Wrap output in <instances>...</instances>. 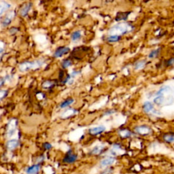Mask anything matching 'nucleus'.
<instances>
[{
  "label": "nucleus",
  "mask_w": 174,
  "mask_h": 174,
  "mask_svg": "<svg viewBox=\"0 0 174 174\" xmlns=\"http://www.w3.org/2000/svg\"><path fill=\"white\" fill-rule=\"evenodd\" d=\"M133 27L128 23H120L112 27L109 31V33L111 36H118L125 34L132 31Z\"/></svg>",
  "instance_id": "nucleus-1"
},
{
  "label": "nucleus",
  "mask_w": 174,
  "mask_h": 174,
  "mask_svg": "<svg viewBox=\"0 0 174 174\" xmlns=\"http://www.w3.org/2000/svg\"><path fill=\"white\" fill-rule=\"evenodd\" d=\"M43 62L41 61H36L34 62H25V63L20 65L19 68L21 71H28L29 69L39 68L42 66Z\"/></svg>",
  "instance_id": "nucleus-2"
},
{
  "label": "nucleus",
  "mask_w": 174,
  "mask_h": 174,
  "mask_svg": "<svg viewBox=\"0 0 174 174\" xmlns=\"http://www.w3.org/2000/svg\"><path fill=\"white\" fill-rule=\"evenodd\" d=\"M135 132L141 135H150L152 132V130L150 127L146 125H141L137 126L135 129Z\"/></svg>",
  "instance_id": "nucleus-3"
},
{
  "label": "nucleus",
  "mask_w": 174,
  "mask_h": 174,
  "mask_svg": "<svg viewBox=\"0 0 174 174\" xmlns=\"http://www.w3.org/2000/svg\"><path fill=\"white\" fill-rule=\"evenodd\" d=\"M77 159H78V156L72 152L71 150H69L68 152L67 153L65 156L63 161L67 163L71 164L75 163L77 161Z\"/></svg>",
  "instance_id": "nucleus-4"
},
{
  "label": "nucleus",
  "mask_w": 174,
  "mask_h": 174,
  "mask_svg": "<svg viewBox=\"0 0 174 174\" xmlns=\"http://www.w3.org/2000/svg\"><path fill=\"white\" fill-rule=\"evenodd\" d=\"M69 48L68 47H60V48H57L56 51L54 53V57L55 58H59V57H63L65 54H68L69 52Z\"/></svg>",
  "instance_id": "nucleus-5"
},
{
  "label": "nucleus",
  "mask_w": 174,
  "mask_h": 174,
  "mask_svg": "<svg viewBox=\"0 0 174 174\" xmlns=\"http://www.w3.org/2000/svg\"><path fill=\"white\" fill-rule=\"evenodd\" d=\"M16 128V120H12L8 126V137L12 136L13 134L15 133Z\"/></svg>",
  "instance_id": "nucleus-6"
},
{
  "label": "nucleus",
  "mask_w": 174,
  "mask_h": 174,
  "mask_svg": "<svg viewBox=\"0 0 174 174\" xmlns=\"http://www.w3.org/2000/svg\"><path fill=\"white\" fill-rule=\"evenodd\" d=\"M106 130V127L104 126H96V127L94 128H91L89 129V133L93 135H99V134L102 133L104 132Z\"/></svg>",
  "instance_id": "nucleus-7"
},
{
  "label": "nucleus",
  "mask_w": 174,
  "mask_h": 174,
  "mask_svg": "<svg viewBox=\"0 0 174 174\" xmlns=\"http://www.w3.org/2000/svg\"><path fill=\"white\" fill-rule=\"evenodd\" d=\"M116 159L114 158L112 156H108V157H106L105 158H103V160H101V165L103 167H108L113 165L114 163L115 162Z\"/></svg>",
  "instance_id": "nucleus-8"
},
{
  "label": "nucleus",
  "mask_w": 174,
  "mask_h": 174,
  "mask_svg": "<svg viewBox=\"0 0 174 174\" xmlns=\"http://www.w3.org/2000/svg\"><path fill=\"white\" fill-rule=\"evenodd\" d=\"M130 14V12H118V13L116 14V19L115 20L116 21H125L126 19L128 18V16Z\"/></svg>",
  "instance_id": "nucleus-9"
},
{
  "label": "nucleus",
  "mask_w": 174,
  "mask_h": 174,
  "mask_svg": "<svg viewBox=\"0 0 174 174\" xmlns=\"http://www.w3.org/2000/svg\"><path fill=\"white\" fill-rule=\"evenodd\" d=\"M14 13L13 12H12L10 14H8L6 17H5L4 19L3 20V21H2V25H3V26L8 25L11 23L12 19L14 18Z\"/></svg>",
  "instance_id": "nucleus-10"
},
{
  "label": "nucleus",
  "mask_w": 174,
  "mask_h": 174,
  "mask_svg": "<svg viewBox=\"0 0 174 174\" xmlns=\"http://www.w3.org/2000/svg\"><path fill=\"white\" fill-rule=\"evenodd\" d=\"M19 146V141L16 140H11L7 143V148L9 150H14Z\"/></svg>",
  "instance_id": "nucleus-11"
},
{
  "label": "nucleus",
  "mask_w": 174,
  "mask_h": 174,
  "mask_svg": "<svg viewBox=\"0 0 174 174\" xmlns=\"http://www.w3.org/2000/svg\"><path fill=\"white\" fill-rule=\"evenodd\" d=\"M10 8V5L5 1H1L0 2V15H1L5 11H6L7 10H8Z\"/></svg>",
  "instance_id": "nucleus-12"
},
{
  "label": "nucleus",
  "mask_w": 174,
  "mask_h": 174,
  "mask_svg": "<svg viewBox=\"0 0 174 174\" xmlns=\"http://www.w3.org/2000/svg\"><path fill=\"white\" fill-rule=\"evenodd\" d=\"M154 109V106L150 102H148V101H146L144 103V106H143V110L146 113H149L150 112L153 110Z\"/></svg>",
  "instance_id": "nucleus-13"
},
{
  "label": "nucleus",
  "mask_w": 174,
  "mask_h": 174,
  "mask_svg": "<svg viewBox=\"0 0 174 174\" xmlns=\"http://www.w3.org/2000/svg\"><path fill=\"white\" fill-rule=\"evenodd\" d=\"M31 4H27L26 5H25V6L21 10V16H25L27 14H28L29 10L31 9Z\"/></svg>",
  "instance_id": "nucleus-14"
},
{
  "label": "nucleus",
  "mask_w": 174,
  "mask_h": 174,
  "mask_svg": "<svg viewBox=\"0 0 174 174\" xmlns=\"http://www.w3.org/2000/svg\"><path fill=\"white\" fill-rule=\"evenodd\" d=\"M39 170V165H35L27 169V173L28 174H36L38 172Z\"/></svg>",
  "instance_id": "nucleus-15"
},
{
  "label": "nucleus",
  "mask_w": 174,
  "mask_h": 174,
  "mask_svg": "<svg viewBox=\"0 0 174 174\" xmlns=\"http://www.w3.org/2000/svg\"><path fill=\"white\" fill-rule=\"evenodd\" d=\"M171 91V88L170 86H163L162 88H161L159 89V91L157 92V93H156V95L158 96V95H163V94L165 93H167L169 92H170Z\"/></svg>",
  "instance_id": "nucleus-16"
},
{
  "label": "nucleus",
  "mask_w": 174,
  "mask_h": 174,
  "mask_svg": "<svg viewBox=\"0 0 174 174\" xmlns=\"http://www.w3.org/2000/svg\"><path fill=\"white\" fill-rule=\"evenodd\" d=\"M119 135L123 138H129L131 135V132L127 129H122V130L119 131Z\"/></svg>",
  "instance_id": "nucleus-17"
},
{
  "label": "nucleus",
  "mask_w": 174,
  "mask_h": 174,
  "mask_svg": "<svg viewBox=\"0 0 174 174\" xmlns=\"http://www.w3.org/2000/svg\"><path fill=\"white\" fill-rule=\"evenodd\" d=\"M165 98L164 97L163 95H158L156 97L155 99H154V103H155L156 105L160 106L165 103Z\"/></svg>",
  "instance_id": "nucleus-18"
},
{
  "label": "nucleus",
  "mask_w": 174,
  "mask_h": 174,
  "mask_svg": "<svg viewBox=\"0 0 174 174\" xmlns=\"http://www.w3.org/2000/svg\"><path fill=\"white\" fill-rule=\"evenodd\" d=\"M74 102V99L72 98H69L66 99L65 101H64L63 102H62L60 105V108H65L66 107H68L69 106H70L71 104H72Z\"/></svg>",
  "instance_id": "nucleus-19"
},
{
  "label": "nucleus",
  "mask_w": 174,
  "mask_h": 174,
  "mask_svg": "<svg viewBox=\"0 0 174 174\" xmlns=\"http://www.w3.org/2000/svg\"><path fill=\"white\" fill-rule=\"evenodd\" d=\"M146 65V60H141L140 61H138L135 64V69L136 70H140V69H143Z\"/></svg>",
  "instance_id": "nucleus-20"
},
{
  "label": "nucleus",
  "mask_w": 174,
  "mask_h": 174,
  "mask_svg": "<svg viewBox=\"0 0 174 174\" xmlns=\"http://www.w3.org/2000/svg\"><path fill=\"white\" fill-rule=\"evenodd\" d=\"M76 112V111L75 110H74V109H68V110H66L65 112L63 114V115H62V117L63 118H68L69 117V116L73 115Z\"/></svg>",
  "instance_id": "nucleus-21"
},
{
  "label": "nucleus",
  "mask_w": 174,
  "mask_h": 174,
  "mask_svg": "<svg viewBox=\"0 0 174 174\" xmlns=\"http://www.w3.org/2000/svg\"><path fill=\"white\" fill-rule=\"evenodd\" d=\"M81 36H82L81 32L80 31H74V33L71 34V38L73 41H77L81 38Z\"/></svg>",
  "instance_id": "nucleus-22"
},
{
  "label": "nucleus",
  "mask_w": 174,
  "mask_h": 174,
  "mask_svg": "<svg viewBox=\"0 0 174 174\" xmlns=\"http://www.w3.org/2000/svg\"><path fill=\"white\" fill-rule=\"evenodd\" d=\"M163 140L167 143L174 142V135L171 134H167L163 136Z\"/></svg>",
  "instance_id": "nucleus-23"
},
{
  "label": "nucleus",
  "mask_w": 174,
  "mask_h": 174,
  "mask_svg": "<svg viewBox=\"0 0 174 174\" xmlns=\"http://www.w3.org/2000/svg\"><path fill=\"white\" fill-rule=\"evenodd\" d=\"M161 49V48H158L157 49H155V50H154V51H152L148 55L149 58L153 59V58H155V57H157L159 54V53H160Z\"/></svg>",
  "instance_id": "nucleus-24"
},
{
  "label": "nucleus",
  "mask_w": 174,
  "mask_h": 174,
  "mask_svg": "<svg viewBox=\"0 0 174 174\" xmlns=\"http://www.w3.org/2000/svg\"><path fill=\"white\" fill-rule=\"evenodd\" d=\"M120 38L121 37L118 36H110L107 38V40L109 42H116L120 40Z\"/></svg>",
  "instance_id": "nucleus-25"
},
{
  "label": "nucleus",
  "mask_w": 174,
  "mask_h": 174,
  "mask_svg": "<svg viewBox=\"0 0 174 174\" xmlns=\"http://www.w3.org/2000/svg\"><path fill=\"white\" fill-rule=\"evenodd\" d=\"M103 147H100V146H97L95 148L93 149V150L91 151V154L93 155H98V154L101 153V152L103 151Z\"/></svg>",
  "instance_id": "nucleus-26"
},
{
  "label": "nucleus",
  "mask_w": 174,
  "mask_h": 174,
  "mask_svg": "<svg viewBox=\"0 0 174 174\" xmlns=\"http://www.w3.org/2000/svg\"><path fill=\"white\" fill-rule=\"evenodd\" d=\"M72 65V62L69 60V59H65L63 61L62 63V67L63 68H68L69 67H70Z\"/></svg>",
  "instance_id": "nucleus-27"
},
{
  "label": "nucleus",
  "mask_w": 174,
  "mask_h": 174,
  "mask_svg": "<svg viewBox=\"0 0 174 174\" xmlns=\"http://www.w3.org/2000/svg\"><path fill=\"white\" fill-rule=\"evenodd\" d=\"M54 83L53 82L51 81H46L45 83L43 84V88H51L53 86Z\"/></svg>",
  "instance_id": "nucleus-28"
},
{
  "label": "nucleus",
  "mask_w": 174,
  "mask_h": 174,
  "mask_svg": "<svg viewBox=\"0 0 174 174\" xmlns=\"http://www.w3.org/2000/svg\"><path fill=\"white\" fill-rule=\"evenodd\" d=\"M165 102L167 103L168 105H171V104H172L174 102V98L172 96H170L166 99V100H165Z\"/></svg>",
  "instance_id": "nucleus-29"
},
{
  "label": "nucleus",
  "mask_w": 174,
  "mask_h": 174,
  "mask_svg": "<svg viewBox=\"0 0 174 174\" xmlns=\"http://www.w3.org/2000/svg\"><path fill=\"white\" fill-rule=\"evenodd\" d=\"M7 95V91L5 90H1L0 91V100L4 98Z\"/></svg>",
  "instance_id": "nucleus-30"
},
{
  "label": "nucleus",
  "mask_w": 174,
  "mask_h": 174,
  "mask_svg": "<svg viewBox=\"0 0 174 174\" xmlns=\"http://www.w3.org/2000/svg\"><path fill=\"white\" fill-rule=\"evenodd\" d=\"M44 148L46 149V150H49V149H51L52 148V146H51V144L45 143L44 144Z\"/></svg>",
  "instance_id": "nucleus-31"
},
{
  "label": "nucleus",
  "mask_w": 174,
  "mask_h": 174,
  "mask_svg": "<svg viewBox=\"0 0 174 174\" xmlns=\"http://www.w3.org/2000/svg\"><path fill=\"white\" fill-rule=\"evenodd\" d=\"M173 64H174V58H171L170 60H168L167 61L168 65H172Z\"/></svg>",
  "instance_id": "nucleus-32"
},
{
  "label": "nucleus",
  "mask_w": 174,
  "mask_h": 174,
  "mask_svg": "<svg viewBox=\"0 0 174 174\" xmlns=\"http://www.w3.org/2000/svg\"><path fill=\"white\" fill-rule=\"evenodd\" d=\"M16 31H17V29L16 28H12L10 30V32L12 33H16Z\"/></svg>",
  "instance_id": "nucleus-33"
},
{
  "label": "nucleus",
  "mask_w": 174,
  "mask_h": 174,
  "mask_svg": "<svg viewBox=\"0 0 174 174\" xmlns=\"http://www.w3.org/2000/svg\"><path fill=\"white\" fill-rule=\"evenodd\" d=\"M4 79H1L0 80V86H1L2 84H4Z\"/></svg>",
  "instance_id": "nucleus-34"
},
{
  "label": "nucleus",
  "mask_w": 174,
  "mask_h": 174,
  "mask_svg": "<svg viewBox=\"0 0 174 174\" xmlns=\"http://www.w3.org/2000/svg\"><path fill=\"white\" fill-rule=\"evenodd\" d=\"M3 51H4V50H3V48H0V54H1V53H2V52H3Z\"/></svg>",
  "instance_id": "nucleus-35"
}]
</instances>
